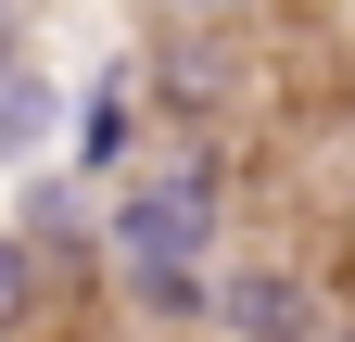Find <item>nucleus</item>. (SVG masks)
<instances>
[{"instance_id":"obj_6","label":"nucleus","mask_w":355,"mask_h":342,"mask_svg":"<svg viewBox=\"0 0 355 342\" xmlns=\"http://www.w3.org/2000/svg\"><path fill=\"white\" fill-rule=\"evenodd\" d=\"M178 13H241V0H178Z\"/></svg>"},{"instance_id":"obj_5","label":"nucleus","mask_w":355,"mask_h":342,"mask_svg":"<svg viewBox=\"0 0 355 342\" xmlns=\"http://www.w3.org/2000/svg\"><path fill=\"white\" fill-rule=\"evenodd\" d=\"M26 305V253H0V317H13Z\"/></svg>"},{"instance_id":"obj_2","label":"nucleus","mask_w":355,"mask_h":342,"mask_svg":"<svg viewBox=\"0 0 355 342\" xmlns=\"http://www.w3.org/2000/svg\"><path fill=\"white\" fill-rule=\"evenodd\" d=\"M216 317H229L241 342H304V330H318V291H304V279H279V267H254V279H229V291H216Z\"/></svg>"},{"instance_id":"obj_1","label":"nucleus","mask_w":355,"mask_h":342,"mask_svg":"<svg viewBox=\"0 0 355 342\" xmlns=\"http://www.w3.org/2000/svg\"><path fill=\"white\" fill-rule=\"evenodd\" d=\"M203 241H216V190L203 178H140L114 203V253H127V291L153 317H203Z\"/></svg>"},{"instance_id":"obj_3","label":"nucleus","mask_w":355,"mask_h":342,"mask_svg":"<svg viewBox=\"0 0 355 342\" xmlns=\"http://www.w3.org/2000/svg\"><path fill=\"white\" fill-rule=\"evenodd\" d=\"M38 127H51V89H38V76H13V64H0V152H26Z\"/></svg>"},{"instance_id":"obj_4","label":"nucleus","mask_w":355,"mask_h":342,"mask_svg":"<svg viewBox=\"0 0 355 342\" xmlns=\"http://www.w3.org/2000/svg\"><path fill=\"white\" fill-rule=\"evenodd\" d=\"M114 140H127V102H89V127H76V152H89V165H114Z\"/></svg>"}]
</instances>
